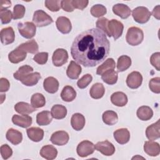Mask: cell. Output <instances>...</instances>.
I'll use <instances>...</instances> for the list:
<instances>
[{"label":"cell","instance_id":"30bf717a","mask_svg":"<svg viewBox=\"0 0 160 160\" xmlns=\"http://www.w3.org/2000/svg\"><path fill=\"white\" fill-rule=\"evenodd\" d=\"M142 76L138 71H132L127 77L126 84L131 89H137L142 84Z\"/></svg>","mask_w":160,"mask_h":160},{"label":"cell","instance_id":"4316f807","mask_svg":"<svg viewBox=\"0 0 160 160\" xmlns=\"http://www.w3.org/2000/svg\"><path fill=\"white\" fill-rule=\"evenodd\" d=\"M105 92V89L102 84L97 82L94 84L90 89L89 94L92 98L98 99L101 98Z\"/></svg>","mask_w":160,"mask_h":160},{"label":"cell","instance_id":"7c38bea8","mask_svg":"<svg viewBox=\"0 0 160 160\" xmlns=\"http://www.w3.org/2000/svg\"><path fill=\"white\" fill-rule=\"evenodd\" d=\"M1 41L4 45L12 43L15 39L14 31L11 27H7L1 29L0 32Z\"/></svg>","mask_w":160,"mask_h":160},{"label":"cell","instance_id":"484cf974","mask_svg":"<svg viewBox=\"0 0 160 160\" xmlns=\"http://www.w3.org/2000/svg\"><path fill=\"white\" fill-rule=\"evenodd\" d=\"M71 124L76 131H80L83 129L85 125V118L80 113L74 114L71 119Z\"/></svg>","mask_w":160,"mask_h":160},{"label":"cell","instance_id":"5bb4252c","mask_svg":"<svg viewBox=\"0 0 160 160\" xmlns=\"http://www.w3.org/2000/svg\"><path fill=\"white\" fill-rule=\"evenodd\" d=\"M13 124L23 128H26L30 126L32 124V118L27 114L17 115L14 114L12 118Z\"/></svg>","mask_w":160,"mask_h":160},{"label":"cell","instance_id":"d6986e66","mask_svg":"<svg viewBox=\"0 0 160 160\" xmlns=\"http://www.w3.org/2000/svg\"><path fill=\"white\" fill-rule=\"evenodd\" d=\"M144 152L150 156H157L160 152V146L159 143L152 141H146L144 144Z\"/></svg>","mask_w":160,"mask_h":160},{"label":"cell","instance_id":"603a6c76","mask_svg":"<svg viewBox=\"0 0 160 160\" xmlns=\"http://www.w3.org/2000/svg\"><path fill=\"white\" fill-rule=\"evenodd\" d=\"M111 101L114 105L116 106L122 107L127 104L128 97L122 92H115L111 96Z\"/></svg>","mask_w":160,"mask_h":160},{"label":"cell","instance_id":"60d3db41","mask_svg":"<svg viewBox=\"0 0 160 160\" xmlns=\"http://www.w3.org/2000/svg\"><path fill=\"white\" fill-rule=\"evenodd\" d=\"M108 22H109V20L107 18H101L98 19V21L96 22V25L98 29L101 30L108 37H111V35L108 30Z\"/></svg>","mask_w":160,"mask_h":160},{"label":"cell","instance_id":"9a60e30c","mask_svg":"<svg viewBox=\"0 0 160 160\" xmlns=\"http://www.w3.org/2000/svg\"><path fill=\"white\" fill-rule=\"evenodd\" d=\"M159 119L156 122L149 126L146 130V135L147 138L150 141L158 139L160 137V128H159Z\"/></svg>","mask_w":160,"mask_h":160},{"label":"cell","instance_id":"52a82bcc","mask_svg":"<svg viewBox=\"0 0 160 160\" xmlns=\"http://www.w3.org/2000/svg\"><path fill=\"white\" fill-rule=\"evenodd\" d=\"M68 59V53L67 51L62 48H58L54 51L52 56V63L55 66L59 67L67 62Z\"/></svg>","mask_w":160,"mask_h":160},{"label":"cell","instance_id":"cb8c5ba5","mask_svg":"<svg viewBox=\"0 0 160 160\" xmlns=\"http://www.w3.org/2000/svg\"><path fill=\"white\" fill-rule=\"evenodd\" d=\"M28 138L34 142L41 141L44 137V131L38 127H32L26 130Z\"/></svg>","mask_w":160,"mask_h":160},{"label":"cell","instance_id":"e575fe53","mask_svg":"<svg viewBox=\"0 0 160 160\" xmlns=\"http://www.w3.org/2000/svg\"><path fill=\"white\" fill-rule=\"evenodd\" d=\"M33 71V68L29 65H24L20 67L18 70L13 74L14 78L20 81H22V79L29 74L32 73Z\"/></svg>","mask_w":160,"mask_h":160},{"label":"cell","instance_id":"f5cc1de1","mask_svg":"<svg viewBox=\"0 0 160 160\" xmlns=\"http://www.w3.org/2000/svg\"><path fill=\"white\" fill-rule=\"evenodd\" d=\"M61 6L62 9L66 12H72L74 9V8L72 4V0L61 1Z\"/></svg>","mask_w":160,"mask_h":160},{"label":"cell","instance_id":"83f0119b","mask_svg":"<svg viewBox=\"0 0 160 160\" xmlns=\"http://www.w3.org/2000/svg\"><path fill=\"white\" fill-rule=\"evenodd\" d=\"M76 97V92L74 89L71 86H66L63 88L61 93V99L66 102H71Z\"/></svg>","mask_w":160,"mask_h":160},{"label":"cell","instance_id":"f546056e","mask_svg":"<svg viewBox=\"0 0 160 160\" xmlns=\"http://www.w3.org/2000/svg\"><path fill=\"white\" fill-rule=\"evenodd\" d=\"M118 78V72L114 69L108 70L101 75V79L102 81L109 85H112L116 83Z\"/></svg>","mask_w":160,"mask_h":160},{"label":"cell","instance_id":"d4e9b609","mask_svg":"<svg viewBox=\"0 0 160 160\" xmlns=\"http://www.w3.org/2000/svg\"><path fill=\"white\" fill-rule=\"evenodd\" d=\"M40 155L44 159L52 160L56 158L58 155L57 149L52 145H46L40 151Z\"/></svg>","mask_w":160,"mask_h":160},{"label":"cell","instance_id":"4fadbf2b","mask_svg":"<svg viewBox=\"0 0 160 160\" xmlns=\"http://www.w3.org/2000/svg\"><path fill=\"white\" fill-rule=\"evenodd\" d=\"M56 24L58 29L62 34H68L71 31V22L66 17L60 16L58 18Z\"/></svg>","mask_w":160,"mask_h":160},{"label":"cell","instance_id":"74e56055","mask_svg":"<svg viewBox=\"0 0 160 160\" xmlns=\"http://www.w3.org/2000/svg\"><path fill=\"white\" fill-rule=\"evenodd\" d=\"M40 79H41L40 73L38 72H35L27 75L21 82L25 86H32L36 85Z\"/></svg>","mask_w":160,"mask_h":160},{"label":"cell","instance_id":"db71d44e","mask_svg":"<svg viewBox=\"0 0 160 160\" xmlns=\"http://www.w3.org/2000/svg\"><path fill=\"white\" fill-rule=\"evenodd\" d=\"M10 87V83L9 81L4 78L0 79V91L1 92H6L9 90Z\"/></svg>","mask_w":160,"mask_h":160},{"label":"cell","instance_id":"2e32d148","mask_svg":"<svg viewBox=\"0 0 160 160\" xmlns=\"http://www.w3.org/2000/svg\"><path fill=\"white\" fill-rule=\"evenodd\" d=\"M115 140L120 144L127 143L130 139V132L127 128H121L116 130L113 132Z\"/></svg>","mask_w":160,"mask_h":160},{"label":"cell","instance_id":"5b68a950","mask_svg":"<svg viewBox=\"0 0 160 160\" xmlns=\"http://www.w3.org/2000/svg\"><path fill=\"white\" fill-rule=\"evenodd\" d=\"M18 28L20 34L26 39H31L36 34V27L32 22H19L18 24Z\"/></svg>","mask_w":160,"mask_h":160},{"label":"cell","instance_id":"7402d4cb","mask_svg":"<svg viewBox=\"0 0 160 160\" xmlns=\"http://www.w3.org/2000/svg\"><path fill=\"white\" fill-rule=\"evenodd\" d=\"M6 139L12 144L17 145L21 142L22 140V133L13 128H10L8 130L6 134Z\"/></svg>","mask_w":160,"mask_h":160},{"label":"cell","instance_id":"ffe728a7","mask_svg":"<svg viewBox=\"0 0 160 160\" xmlns=\"http://www.w3.org/2000/svg\"><path fill=\"white\" fill-rule=\"evenodd\" d=\"M43 87L48 92L54 94L58 90L59 82L54 77H48L44 80Z\"/></svg>","mask_w":160,"mask_h":160},{"label":"cell","instance_id":"7a4b0ae2","mask_svg":"<svg viewBox=\"0 0 160 160\" xmlns=\"http://www.w3.org/2000/svg\"><path fill=\"white\" fill-rule=\"evenodd\" d=\"M144 39V33L142 29L138 27H131L128 29L126 36L127 42L131 46L140 44Z\"/></svg>","mask_w":160,"mask_h":160},{"label":"cell","instance_id":"f35d334b","mask_svg":"<svg viewBox=\"0 0 160 160\" xmlns=\"http://www.w3.org/2000/svg\"><path fill=\"white\" fill-rule=\"evenodd\" d=\"M116 66V63L112 58H109L106 59L104 62L100 65L96 70V74L98 75H102L105 71L109 69H114Z\"/></svg>","mask_w":160,"mask_h":160},{"label":"cell","instance_id":"4dcf8cb0","mask_svg":"<svg viewBox=\"0 0 160 160\" xmlns=\"http://www.w3.org/2000/svg\"><path fill=\"white\" fill-rule=\"evenodd\" d=\"M15 111L21 114H29L36 111L32 105L25 102H19L14 106Z\"/></svg>","mask_w":160,"mask_h":160},{"label":"cell","instance_id":"8992f818","mask_svg":"<svg viewBox=\"0 0 160 160\" xmlns=\"http://www.w3.org/2000/svg\"><path fill=\"white\" fill-rule=\"evenodd\" d=\"M76 150L79 156L84 158L94 152L95 150V146L92 142L84 140L79 143Z\"/></svg>","mask_w":160,"mask_h":160},{"label":"cell","instance_id":"9f6ffc18","mask_svg":"<svg viewBox=\"0 0 160 160\" xmlns=\"http://www.w3.org/2000/svg\"><path fill=\"white\" fill-rule=\"evenodd\" d=\"M159 8H160V6H159V5H158V6H156L154 9H153V10H152V16L155 18H156L157 19H159V16H160V12H159Z\"/></svg>","mask_w":160,"mask_h":160},{"label":"cell","instance_id":"7bdbcfd3","mask_svg":"<svg viewBox=\"0 0 160 160\" xmlns=\"http://www.w3.org/2000/svg\"><path fill=\"white\" fill-rule=\"evenodd\" d=\"M61 1L59 0H46L45 1V6L52 12H57L61 8Z\"/></svg>","mask_w":160,"mask_h":160},{"label":"cell","instance_id":"7dc6e473","mask_svg":"<svg viewBox=\"0 0 160 160\" xmlns=\"http://www.w3.org/2000/svg\"><path fill=\"white\" fill-rule=\"evenodd\" d=\"M149 87L152 92L159 94L160 92V78H152L149 82Z\"/></svg>","mask_w":160,"mask_h":160},{"label":"cell","instance_id":"d590c367","mask_svg":"<svg viewBox=\"0 0 160 160\" xmlns=\"http://www.w3.org/2000/svg\"><path fill=\"white\" fill-rule=\"evenodd\" d=\"M102 121L103 122L109 126L115 124L118 120V116L116 112L111 110L106 111L102 114Z\"/></svg>","mask_w":160,"mask_h":160},{"label":"cell","instance_id":"f6af8a7d","mask_svg":"<svg viewBox=\"0 0 160 160\" xmlns=\"http://www.w3.org/2000/svg\"><path fill=\"white\" fill-rule=\"evenodd\" d=\"M92 76L89 74H86L78 81L77 82L78 87L80 89L86 88L89 84V83L92 81Z\"/></svg>","mask_w":160,"mask_h":160},{"label":"cell","instance_id":"e0dca14e","mask_svg":"<svg viewBox=\"0 0 160 160\" xmlns=\"http://www.w3.org/2000/svg\"><path fill=\"white\" fill-rule=\"evenodd\" d=\"M26 56L27 52L17 47L15 49L9 53L8 59L11 62L17 64L24 60Z\"/></svg>","mask_w":160,"mask_h":160},{"label":"cell","instance_id":"681fc988","mask_svg":"<svg viewBox=\"0 0 160 160\" xmlns=\"http://www.w3.org/2000/svg\"><path fill=\"white\" fill-rule=\"evenodd\" d=\"M1 154L3 159H8L12 154V149L8 144H3L0 148Z\"/></svg>","mask_w":160,"mask_h":160},{"label":"cell","instance_id":"836d02e7","mask_svg":"<svg viewBox=\"0 0 160 160\" xmlns=\"http://www.w3.org/2000/svg\"><path fill=\"white\" fill-rule=\"evenodd\" d=\"M52 115L48 111H43L38 113L36 116V122L40 126H46L52 121Z\"/></svg>","mask_w":160,"mask_h":160},{"label":"cell","instance_id":"9c48e42d","mask_svg":"<svg viewBox=\"0 0 160 160\" xmlns=\"http://www.w3.org/2000/svg\"><path fill=\"white\" fill-rule=\"evenodd\" d=\"M95 149L103 155L107 156L112 155L115 152L114 146L108 140L100 141L96 143L95 145Z\"/></svg>","mask_w":160,"mask_h":160},{"label":"cell","instance_id":"277c9868","mask_svg":"<svg viewBox=\"0 0 160 160\" xmlns=\"http://www.w3.org/2000/svg\"><path fill=\"white\" fill-rule=\"evenodd\" d=\"M32 21L38 27H44L53 22L52 18L42 10H37L34 12Z\"/></svg>","mask_w":160,"mask_h":160},{"label":"cell","instance_id":"b9f144b4","mask_svg":"<svg viewBox=\"0 0 160 160\" xmlns=\"http://www.w3.org/2000/svg\"><path fill=\"white\" fill-rule=\"evenodd\" d=\"M106 12V7L102 4H96L91 8V13L95 18H100L105 15Z\"/></svg>","mask_w":160,"mask_h":160},{"label":"cell","instance_id":"816d5d0a","mask_svg":"<svg viewBox=\"0 0 160 160\" xmlns=\"http://www.w3.org/2000/svg\"><path fill=\"white\" fill-rule=\"evenodd\" d=\"M89 1L88 0H72V4L74 8L80 10L84 9L87 7Z\"/></svg>","mask_w":160,"mask_h":160},{"label":"cell","instance_id":"f907efd6","mask_svg":"<svg viewBox=\"0 0 160 160\" xmlns=\"http://www.w3.org/2000/svg\"><path fill=\"white\" fill-rule=\"evenodd\" d=\"M160 53L159 52L153 53L150 58L151 64L157 69V71H160Z\"/></svg>","mask_w":160,"mask_h":160},{"label":"cell","instance_id":"1f68e13d","mask_svg":"<svg viewBox=\"0 0 160 160\" xmlns=\"http://www.w3.org/2000/svg\"><path fill=\"white\" fill-rule=\"evenodd\" d=\"M19 49L23 50L26 52L35 54L38 51L39 46L37 42L34 39L29 40L18 46Z\"/></svg>","mask_w":160,"mask_h":160},{"label":"cell","instance_id":"11a10c76","mask_svg":"<svg viewBox=\"0 0 160 160\" xmlns=\"http://www.w3.org/2000/svg\"><path fill=\"white\" fill-rule=\"evenodd\" d=\"M11 5V2L8 0H1L0 1V9H6L9 8Z\"/></svg>","mask_w":160,"mask_h":160},{"label":"cell","instance_id":"8d00e7d4","mask_svg":"<svg viewBox=\"0 0 160 160\" xmlns=\"http://www.w3.org/2000/svg\"><path fill=\"white\" fill-rule=\"evenodd\" d=\"M131 65V59L126 55L121 56L118 59L117 69L118 72H122L127 70Z\"/></svg>","mask_w":160,"mask_h":160},{"label":"cell","instance_id":"ac0fdd59","mask_svg":"<svg viewBox=\"0 0 160 160\" xmlns=\"http://www.w3.org/2000/svg\"><path fill=\"white\" fill-rule=\"evenodd\" d=\"M112 11L116 15L119 16L122 19L128 18L131 15V10L127 5L121 3L114 5L112 7Z\"/></svg>","mask_w":160,"mask_h":160},{"label":"cell","instance_id":"bcb514c9","mask_svg":"<svg viewBox=\"0 0 160 160\" xmlns=\"http://www.w3.org/2000/svg\"><path fill=\"white\" fill-rule=\"evenodd\" d=\"M12 17V14L10 10L0 9V18L2 24H4L10 22Z\"/></svg>","mask_w":160,"mask_h":160},{"label":"cell","instance_id":"6da1fadb","mask_svg":"<svg viewBox=\"0 0 160 160\" xmlns=\"http://www.w3.org/2000/svg\"><path fill=\"white\" fill-rule=\"evenodd\" d=\"M109 49L110 43L106 34L98 28H91L75 38L71 47V54L76 62L91 68L103 62Z\"/></svg>","mask_w":160,"mask_h":160},{"label":"cell","instance_id":"ee69618b","mask_svg":"<svg viewBox=\"0 0 160 160\" xmlns=\"http://www.w3.org/2000/svg\"><path fill=\"white\" fill-rule=\"evenodd\" d=\"M25 7L21 4H16L14 6L13 8V13H12V18L14 19H21L24 17L25 14Z\"/></svg>","mask_w":160,"mask_h":160},{"label":"cell","instance_id":"d6a6232c","mask_svg":"<svg viewBox=\"0 0 160 160\" xmlns=\"http://www.w3.org/2000/svg\"><path fill=\"white\" fill-rule=\"evenodd\" d=\"M51 114L52 118L56 119H61L66 116L67 109L66 107L62 105L56 104L52 107Z\"/></svg>","mask_w":160,"mask_h":160},{"label":"cell","instance_id":"3957f363","mask_svg":"<svg viewBox=\"0 0 160 160\" xmlns=\"http://www.w3.org/2000/svg\"><path fill=\"white\" fill-rule=\"evenodd\" d=\"M132 16L136 22L139 24H144L150 19L151 12L147 8L139 6L134 8L132 10Z\"/></svg>","mask_w":160,"mask_h":160},{"label":"cell","instance_id":"ba28073f","mask_svg":"<svg viewBox=\"0 0 160 160\" xmlns=\"http://www.w3.org/2000/svg\"><path fill=\"white\" fill-rule=\"evenodd\" d=\"M108 27L111 36H113L114 40L121 36L124 29V26L121 22L116 19H111L109 21Z\"/></svg>","mask_w":160,"mask_h":160},{"label":"cell","instance_id":"8fae6325","mask_svg":"<svg viewBox=\"0 0 160 160\" xmlns=\"http://www.w3.org/2000/svg\"><path fill=\"white\" fill-rule=\"evenodd\" d=\"M69 137L67 132L58 131L54 132L50 138L51 142L57 146H63L68 143Z\"/></svg>","mask_w":160,"mask_h":160},{"label":"cell","instance_id":"f1b7e54d","mask_svg":"<svg viewBox=\"0 0 160 160\" xmlns=\"http://www.w3.org/2000/svg\"><path fill=\"white\" fill-rule=\"evenodd\" d=\"M136 114L139 119L142 121H148L152 118L153 116V111L150 107L142 106L138 109Z\"/></svg>","mask_w":160,"mask_h":160},{"label":"cell","instance_id":"ab89813d","mask_svg":"<svg viewBox=\"0 0 160 160\" xmlns=\"http://www.w3.org/2000/svg\"><path fill=\"white\" fill-rule=\"evenodd\" d=\"M31 104L36 109L42 108L46 104L45 98L41 93H35L31 96Z\"/></svg>","mask_w":160,"mask_h":160},{"label":"cell","instance_id":"44dd1931","mask_svg":"<svg viewBox=\"0 0 160 160\" xmlns=\"http://www.w3.org/2000/svg\"><path fill=\"white\" fill-rule=\"evenodd\" d=\"M81 72V67L75 61H71L66 70L68 77L71 79H76Z\"/></svg>","mask_w":160,"mask_h":160},{"label":"cell","instance_id":"c3c4849f","mask_svg":"<svg viewBox=\"0 0 160 160\" xmlns=\"http://www.w3.org/2000/svg\"><path fill=\"white\" fill-rule=\"evenodd\" d=\"M48 59V53L46 52H41L36 54L33 60L39 64H44L47 62Z\"/></svg>","mask_w":160,"mask_h":160}]
</instances>
